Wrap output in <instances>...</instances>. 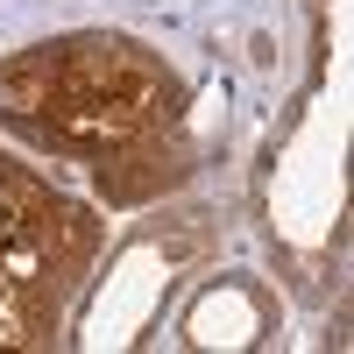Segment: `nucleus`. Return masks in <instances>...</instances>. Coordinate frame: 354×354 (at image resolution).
Returning a JSON list of instances; mask_svg holds the SVG:
<instances>
[{
	"label": "nucleus",
	"instance_id": "nucleus-1",
	"mask_svg": "<svg viewBox=\"0 0 354 354\" xmlns=\"http://www.w3.org/2000/svg\"><path fill=\"white\" fill-rule=\"evenodd\" d=\"M185 113V78L121 28H64L0 64V128L28 156L85 163L106 205H142L192 177Z\"/></svg>",
	"mask_w": 354,
	"mask_h": 354
},
{
	"label": "nucleus",
	"instance_id": "nucleus-2",
	"mask_svg": "<svg viewBox=\"0 0 354 354\" xmlns=\"http://www.w3.org/2000/svg\"><path fill=\"white\" fill-rule=\"evenodd\" d=\"M100 241L106 227L93 205L0 149V347H50L64 333Z\"/></svg>",
	"mask_w": 354,
	"mask_h": 354
}]
</instances>
